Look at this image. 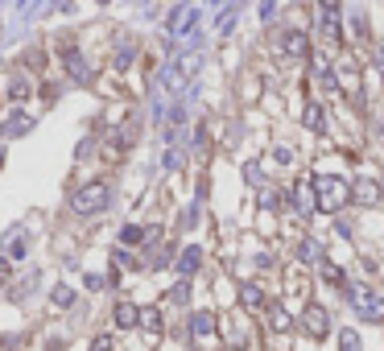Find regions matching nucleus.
Instances as JSON below:
<instances>
[{"mask_svg": "<svg viewBox=\"0 0 384 351\" xmlns=\"http://www.w3.org/2000/svg\"><path fill=\"white\" fill-rule=\"evenodd\" d=\"M310 190H314V203H318L322 211H339V207L351 203V186L335 174H318L310 182Z\"/></svg>", "mask_w": 384, "mask_h": 351, "instance_id": "f257e3e1", "label": "nucleus"}, {"mask_svg": "<svg viewBox=\"0 0 384 351\" xmlns=\"http://www.w3.org/2000/svg\"><path fill=\"white\" fill-rule=\"evenodd\" d=\"M108 203H112L108 182H87V186H79V190L71 194V211H75V215H95V211H104Z\"/></svg>", "mask_w": 384, "mask_h": 351, "instance_id": "f03ea898", "label": "nucleus"}, {"mask_svg": "<svg viewBox=\"0 0 384 351\" xmlns=\"http://www.w3.org/2000/svg\"><path fill=\"white\" fill-rule=\"evenodd\" d=\"M347 298H351V306L360 310L364 322H384V298L381 294H372V289H347Z\"/></svg>", "mask_w": 384, "mask_h": 351, "instance_id": "7ed1b4c3", "label": "nucleus"}, {"mask_svg": "<svg viewBox=\"0 0 384 351\" xmlns=\"http://www.w3.org/2000/svg\"><path fill=\"white\" fill-rule=\"evenodd\" d=\"M194 17H199V8H194V4H173L166 34H170V38H186V34H190V25H194Z\"/></svg>", "mask_w": 384, "mask_h": 351, "instance_id": "20e7f679", "label": "nucleus"}, {"mask_svg": "<svg viewBox=\"0 0 384 351\" xmlns=\"http://www.w3.org/2000/svg\"><path fill=\"white\" fill-rule=\"evenodd\" d=\"M301 331H306L310 339H322V335L331 331V314L322 306H306L301 310Z\"/></svg>", "mask_w": 384, "mask_h": 351, "instance_id": "39448f33", "label": "nucleus"}, {"mask_svg": "<svg viewBox=\"0 0 384 351\" xmlns=\"http://www.w3.org/2000/svg\"><path fill=\"white\" fill-rule=\"evenodd\" d=\"M281 54H290V58H306V54H310V38H306L301 29H285V34H281Z\"/></svg>", "mask_w": 384, "mask_h": 351, "instance_id": "423d86ee", "label": "nucleus"}, {"mask_svg": "<svg viewBox=\"0 0 384 351\" xmlns=\"http://www.w3.org/2000/svg\"><path fill=\"white\" fill-rule=\"evenodd\" d=\"M199 264H203V248H199V244H186V248L178 252L173 268H178L182 277H190V273H199Z\"/></svg>", "mask_w": 384, "mask_h": 351, "instance_id": "0eeeda50", "label": "nucleus"}, {"mask_svg": "<svg viewBox=\"0 0 384 351\" xmlns=\"http://www.w3.org/2000/svg\"><path fill=\"white\" fill-rule=\"evenodd\" d=\"M318 29H322V34H327V38H331L335 45H339V38H343V21H339V8H335V4H327V8H322V21H318Z\"/></svg>", "mask_w": 384, "mask_h": 351, "instance_id": "6e6552de", "label": "nucleus"}, {"mask_svg": "<svg viewBox=\"0 0 384 351\" xmlns=\"http://www.w3.org/2000/svg\"><path fill=\"white\" fill-rule=\"evenodd\" d=\"M240 306H244V310H264V306H269V298H264V289H260V285L248 281V285H240Z\"/></svg>", "mask_w": 384, "mask_h": 351, "instance_id": "1a4fd4ad", "label": "nucleus"}, {"mask_svg": "<svg viewBox=\"0 0 384 351\" xmlns=\"http://www.w3.org/2000/svg\"><path fill=\"white\" fill-rule=\"evenodd\" d=\"M290 203L298 207L301 215H314V211H318V203H314V190H310V186H294V190H290Z\"/></svg>", "mask_w": 384, "mask_h": 351, "instance_id": "9d476101", "label": "nucleus"}, {"mask_svg": "<svg viewBox=\"0 0 384 351\" xmlns=\"http://www.w3.org/2000/svg\"><path fill=\"white\" fill-rule=\"evenodd\" d=\"M190 335H194V339H207V335H215V314H207V310L190 314Z\"/></svg>", "mask_w": 384, "mask_h": 351, "instance_id": "9b49d317", "label": "nucleus"}, {"mask_svg": "<svg viewBox=\"0 0 384 351\" xmlns=\"http://www.w3.org/2000/svg\"><path fill=\"white\" fill-rule=\"evenodd\" d=\"M62 62H66V71H71L79 83L91 79V71H87V62H83V54H79V50H66V54H62Z\"/></svg>", "mask_w": 384, "mask_h": 351, "instance_id": "f8f14e48", "label": "nucleus"}, {"mask_svg": "<svg viewBox=\"0 0 384 351\" xmlns=\"http://www.w3.org/2000/svg\"><path fill=\"white\" fill-rule=\"evenodd\" d=\"M269 327H273V331H290V327H294L290 310L281 306V302H269Z\"/></svg>", "mask_w": 384, "mask_h": 351, "instance_id": "ddd939ff", "label": "nucleus"}, {"mask_svg": "<svg viewBox=\"0 0 384 351\" xmlns=\"http://www.w3.org/2000/svg\"><path fill=\"white\" fill-rule=\"evenodd\" d=\"M298 261H306V264H318V261H322V248H318V240L301 236V240H298Z\"/></svg>", "mask_w": 384, "mask_h": 351, "instance_id": "4468645a", "label": "nucleus"}, {"mask_svg": "<svg viewBox=\"0 0 384 351\" xmlns=\"http://www.w3.org/2000/svg\"><path fill=\"white\" fill-rule=\"evenodd\" d=\"M112 318H116V327H136V318H141V306H132V302H120V306L112 310Z\"/></svg>", "mask_w": 384, "mask_h": 351, "instance_id": "2eb2a0df", "label": "nucleus"}, {"mask_svg": "<svg viewBox=\"0 0 384 351\" xmlns=\"http://www.w3.org/2000/svg\"><path fill=\"white\" fill-rule=\"evenodd\" d=\"M322 281L335 285V289H347V273H343L339 264H331V261H322Z\"/></svg>", "mask_w": 384, "mask_h": 351, "instance_id": "dca6fc26", "label": "nucleus"}, {"mask_svg": "<svg viewBox=\"0 0 384 351\" xmlns=\"http://www.w3.org/2000/svg\"><path fill=\"white\" fill-rule=\"evenodd\" d=\"M301 124H306L310 132H322V129H327V124H322V108H318V103H306V112H301Z\"/></svg>", "mask_w": 384, "mask_h": 351, "instance_id": "f3484780", "label": "nucleus"}, {"mask_svg": "<svg viewBox=\"0 0 384 351\" xmlns=\"http://www.w3.org/2000/svg\"><path fill=\"white\" fill-rule=\"evenodd\" d=\"M136 322H141L145 331H162V327H166V318H162V310H157V306H145Z\"/></svg>", "mask_w": 384, "mask_h": 351, "instance_id": "a211bd4d", "label": "nucleus"}, {"mask_svg": "<svg viewBox=\"0 0 384 351\" xmlns=\"http://www.w3.org/2000/svg\"><path fill=\"white\" fill-rule=\"evenodd\" d=\"M25 132H29V116L25 112H13L8 124H4V136H25Z\"/></svg>", "mask_w": 384, "mask_h": 351, "instance_id": "6ab92c4d", "label": "nucleus"}, {"mask_svg": "<svg viewBox=\"0 0 384 351\" xmlns=\"http://www.w3.org/2000/svg\"><path fill=\"white\" fill-rule=\"evenodd\" d=\"M351 199H360V203H376L381 190H376V182H360V186L351 190Z\"/></svg>", "mask_w": 384, "mask_h": 351, "instance_id": "aec40b11", "label": "nucleus"}, {"mask_svg": "<svg viewBox=\"0 0 384 351\" xmlns=\"http://www.w3.org/2000/svg\"><path fill=\"white\" fill-rule=\"evenodd\" d=\"M132 58H136V50H132L128 42L116 45V71H128V66H132Z\"/></svg>", "mask_w": 384, "mask_h": 351, "instance_id": "412c9836", "label": "nucleus"}, {"mask_svg": "<svg viewBox=\"0 0 384 351\" xmlns=\"http://www.w3.org/2000/svg\"><path fill=\"white\" fill-rule=\"evenodd\" d=\"M199 66H203V54H186V58H178V71H182L186 79H190V75H194Z\"/></svg>", "mask_w": 384, "mask_h": 351, "instance_id": "4be33fe9", "label": "nucleus"}, {"mask_svg": "<svg viewBox=\"0 0 384 351\" xmlns=\"http://www.w3.org/2000/svg\"><path fill=\"white\" fill-rule=\"evenodd\" d=\"M8 257H13V261L25 257V227H13V248H8Z\"/></svg>", "mask_w": 384, "mask_h": 351, "instance_id": "5701e85b", "label": "nucleus"}, {"mask_svg": "<svg viewBox=\"0 0 384 351\" xmlns=\"http://www.w3.org/2000/svg\"><path fill=\"white\" fill-rule=\"evenodd\" d=\"M339 351H360V331H339Z\"/></svg>", "mask_w": 384, "mask_h": 351, "instance_id": "b1692460", "label": "nucleus"}, {"mask_svg": "<svg viewBox=\"0 0 384 351\" xmlns=\"http://www.w3.org/2000/svg\"><path fill=\"white\" fill-rule=\"evenodd\" d=\"M141 240H145V231H141L136 223H125V227H120V244H141Z\"/></svg>", "mask_w": 384, "mask_h": 351, "instance_id": "393cba45", "label": "nucleus"}, {"mask_svg": "<svg viewBox=\"0 0 384 351\" xmlns=\"http://www.w3.org/2000/svg\"><path fill=\"white\" fill-rule=\"evenodd\" d=\"M8 99H13V103H21V99H29V83H25V79H17V83H8Z\"/></svg>", "mask_w": 384, "mask_h": 351, "instance_id": "a878e982", "label": "nucleus"}, {"mask_svg": "<svg viewBox=\"0 0 384 351\" xmlns=\"http://www.w3.org/2000/svg\"><path fill=\"white\" fill-rule=\"evenodd\" d=\"M54 306H75V289H66V285H58V289H54Z\"/></svg>", "mask_w": 384, "mask_h": 351, "instance_id": "bb28decb", "label": "nucleus"}, {"mask_svg": "<svg viewBox=\"0 0 384 351\" xmlns=\"http://www.w3.org/2000/svg\"><path fill=\"white\" fill-rule=\"evenodd\" d=\"M244 178H248L253 186H260V162H248V166H244Z\"/></svg>", "mask_w": 384, "mask_h": 351, "instance_id": "cd10ccee", "label": "nucleus"}, {"mask_svg": "<svg viewBox=\"0 0 384 351\" xmlns=\"http://www.w3.org/2000/svg\"><path fill=\"white\" fill-rule=\"evenodd\" d=\"M173 302H186L190 298V281H182V285H173V294H170Z\"/></svg>", "mask_w": 384, "mask_h": 351, "instance_id": "c85d7f7f", "label": "nucleus"}, {"mask_svg": "<svg viewBox=\"0 0 384 351\" xmlns=\"http://www.w3.org/2000/svg\"><path fill=\"white\" fill-rule=\"evenodd\" d=\"M87 289H95V294H99V289H108V281H104V277H95V273H87Z\"/></svg>", "mask_w": 384, "mask_h": 351, "instance_id": "c756f323", "label": "nucleus"}, {"mask_svg": "<svg viewBox=\"0 0 384 351\" xmlns=\"http://www.w3.org/2000/svg\"><path fill=\"white\" fill-rule=\"evenodd\" d=\"M194 223H199V203H194V207L182 215V227H194Z\"/></svg>", "mask_w": 384, "mask_h": 351, "instance_id": "7c9ffc66", "label": "nucleus"}, {"mask_svg": "<svg viewBox=\"0 0 384 351\" xmlns=\"http://www.w3.org/2000/svg\"><path fill=\"white\" fill-rule=\"evenodd\" d=\"M91 351H112V335H99V339L91 343Z\"/></svg>", "mask_w": 384, "mask_h": 351, "instance_id": "2f4dec72", "label": "nucleus"}, {"mask_svg": "<svg viewBox=\"0 0 384 351\" xmlns=\"http://www.w3.org/2000/svg\"><path fill=\"white\" fill-rule=\"evenodd\" d=\"M376 66H381V75H384V50H376Z\"/></svg>", "mask_w": 384, "mask_h": 351, "instance_id": "473e14b6", "label": "nucleus"}, {"mask_svg": "<svg viewBox=\"0 0 384 351\" xmlns=\"http://www.w3.org/2000/svg\"><path fill=\"white\" fill-rule=\"evenodd\" d=\"M381 129H384V124H381Z\"/></svg>", "mask_w": 384, "mask_h": 351, "instance_id": "72a5a7b5", "label": "nucleus"}]
</instances>
